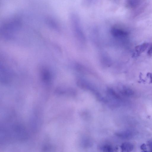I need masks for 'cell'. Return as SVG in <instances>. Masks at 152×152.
<instances>
[{"label": "cell", "mask_w": 152, "mask_h": 152, "mask_svg": "<svg viewBox=\"0 0 152 152\" xmlns=\"http://www.w3.org/2000/svg\"><path fill=\"white\" fill-rule=\"evenodd\" d=\"M112 32L114 37L118 38H124L128 35L126 31L117 27H113Z\"/></svg>", "instance_id": "obj_1"}, {"label": "cell", "mask_w": 152, "mask_h": 152, "mask_svg": "<svg viewBox=\"0 0 152 152\" xmlns=\"http://www.w3.org/2000/svg\"><path fill=\"white\" fill-rule=\"evenodd\" d=\"M121 148L122 152H130L133 150V146L131 143H125L121 145Z\"/></svg>", "instance_id": "obj_2"}, {"label": "cell", "mask_w": 152, "mask_h": 152, "mask_svg": "<svg viewBox=\"0 0 152 152\" xmlns=\"http://www.w3.org/2000/svg\"><path fill=\"white\" fill-rule=\"evenodd\" d=\"M149 46L148 43H144L136 46L135 48V51L137 54H140L145 51Z\"/></svg>", "instance_id": "obj_3"}, {"label": "cell", "mask_w": 152, "mask_h": 152, "mask_svg": "<svg viewBox=\"0 0 152 152\" xmlns=\"http://www.w3.org/2000/svg\"><path fill=\"white\" fill-rule=\"evenodd\" d=\"M101 149L104 151L112 152L117 150V148L109 145H106L101 147Z\"/></svg>", "instance_id": "obj_4"}, {"label": "cell", "mask_w": 152, "mask_h": 152, "mask_svg": "<svg viewBox=\"0 0 152 152\" xmlns=\"http://www.w3.org/2000/svg\"><path fill=\"white\" fill-rule=\"evenodd\" d=\"M121 93L125 95H131L132 94L133 92L131 90L127 89L126 88H123L121 91Z\"/></svg>", "instance_id": "obj_5"}, {"label": "cell", "mask_w": 152, "mask_h": 152, "mask_svg": "<svg viewBox=\"0 0 152 152\" xmlns=\"http://www.w3.org/2000/svg\"><path fill=\"white\" fill-rule=\"evenodd\" d=\"M141 149L144 152L147 151V145L143 143L142 145L141 146Z\"/></svg>", "instance_id": "obj_6"}, {"label": "cell", "mask_w": 152, "mask_h": 152, "mask_svg": "<svg viewBox=\"0 0 152 152\" xmlns=\"http://www.w3.org/2000/svg\"><path fill=\"white\" fill-rule=\"evenodd\" d=\"M147 145L149 147L150 151L152 152V142H148Z\"/></svg>", "instance_id": "obj_7"}, {"label": "cell", "mask_w": 152, "mask_h": 152, "mask_svg": "<svg viewBox=\"0 0 152 152\" xmlns=\"http://www.w3.org/2000/svg\"><path fill=\"white\" fill-rule=\"evenodd\" d=\"M148 77L150 78V82L152 83V74L149 73L147 74Z\"/></svg>", "instance_id": "obj_8"}, {"label": "cell", "mask_w": 152, "mask_h": 152, "mask_svg": "<svg viewBox=\"0 0 152 152\" xmlns=\"http://www.w3.org/2000/svg\"><path fill=\"white\" fill-rule=\"evenodd\" d=\"M148 54L149 55L152 54V46H151L150 48L148 50Z\"/></svg>", "instance_id": "obj_9"}]
</instances>
